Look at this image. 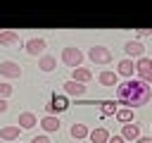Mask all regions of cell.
I'll use <instances>...</instances> for the list:
<instances>
[{"label": "cell", "mask_w": 152, "mask_h": 143, "mask_svg": "<svg viewBox=\"0 0 152 143\" xmlns=\"http://www.w3.org/2000/svg\"><path fill=\"white\" fill-rule=\"evenodd\" d=\"M116 98H119V105H126V107H142L152 100V86L140 81V79H128L124 83H116Z\"/></svg>", "instance_id": "6da1fadb"}, {"label": "cell", "mask_w": 152, "mask_h": 143, "mask_svg": "<svg viewBox=\"0 0 152 143\" xmlns=\"http://www.w3.org/2000/svg\"><path fill=\"white\" fill-rule=\"evenodd\" d=\"M62 62H64L69 69H76V67H81V62H83V52H81L78 48L69 45V48L62 50Z\"/></svg>", "instance_id": "7a4b0ae2"}, {"label": "cell", "mask_w": 152, "mask_h": 143, "mask_svg": "<svg viewBox=\"0 0 152 143\" xmlns=\"http://www.w3.org/2000/svg\"><path fill=\"white\" fill-rule=\"evenodd\" d=\"M135 72H138V79H140V81H145V83L152 86V60H150V57H145V55L138 57Z\"/></svg>", "instance_id": "3957f363"}, {"label": "cell", "mask_w": 152, "mask_h": 143, "mask_svg": "<svg viewBox=\"0 0 152 143\" xmlns=\"http://www.w3.org/2000/svg\"><path fill=\"white\" fill-rule=\"evenodd\" d=\"M88 57H90L95 64H109V62H112V52H109V48H104V45H93V48H88Z\"/></svg>", "instance_id": "277c9868"}, {"label": "cell", "mask_w": 152, "mask_h": 143, "mask_svg": "<svg viewBox=\"0 0 152 143\" xmlns=\"http://www.w3.org/2000/svg\"><path fill=\"white\" fill-rule=\"evenodd\" d=\"M0 76H5V79H19L21 76V67L17 62H12V60H5V62H0Z\"/></svg>", "instance_id": "5b68a950"}, {"label": "cell", "mask_w": 152, "mask_h": 143, "mask_svg": "<svg viewBox=\"0 0 152 143\" xmlns=\"http://www.w3.org/2000/svg\"><path fill=\"white\" fill-rule=\"evenodd\" d=\"M45 48H48L45 38H28V41H26V52H28V55H33V57L43 55V52H45Z\"/></svg>", "instance_id": "8992f818"}, {"label": "cell", "mask_w": 152, "mask_h": 143, "mask_svg": "<svg viewBox=\"0 0 152 143\" xmlns=\"http://www.w3.org/2000/svg\"><path fill=\"white\" fill-rule=\"evenodd\" d=\"M62 88H64V93H66V95H71V98H81V95H86V86H83V83H78V81H74V79L64 81V83H62Z\"/></svg>", "instance_id": "52a82bcc"}, {"label": "cell", "mask_w": 152, "mask_h": 143, "mask_svg": "<svg viewBox=\"0 0 152 143\" xmlns=\"http://www.w3.org/2000/svg\"><path fill=\"white\" fill-rule=\"evenodd\" d=\"M69 105H66V100L62 98V95H52L50 98V102L45 105V114H57V112H64Z\"/></svg>", "instance_id": "ba28073f"}, {"label": "cell", "mask_w": 152, "mask_h": 143, "mask_svg": "<svg viewBox=\"0 0 152 143\" xmlns=\"http://www.w3.org/2000/svg\"><path fill=\"white\" fill-rule=\"evenodd\" d=\"M121 138H124V141H128V143L138 141V138H140V126H138V124H133V122H126V124H124V129H121Z\"/></svg>", "instance_id": "9c48e42d"}, {"label": "cell", "mask_w": 152, "mask_h": 143, "mask_svg": "<svg viewBox=\"0 0 152 143\" xmlns=\"http://www.w3.org/2000/svg\"><path fill=\"white\" fill-rule=\"evenodd\" d=\"M124 50H126V55L133 60V57H142L145 55V45L140 43V41H128L126 45H124Z\"/></svg>", "instance_id": "30bf717a"}, {"label": "cell", "mask_w": 152, "mask_h": 143, "mask_svg": "<svg viewBox=\"0 0 152 143\" xmlns=\"http://www.w3.org/2000/svg\"><path fill=\"white\" fill-rule=\"evenodd\" d=\"M17 43H19V33H17V31H12V29H5V31H0V45H2V48L17 45Z\"/></svg>", "instance_id": "8fae6325"}, {"label": "cell", "mask_w": 152, "mask_h": 143, "mask_svg": "<svg viewBox=\"0 0 152 143\" xmlns=\"http://www.w3.org/2000/svg\"><path fill=\"white\" fill-rule=\"evenodd\" d=\"M36 124H38V119H36L33 112H21L19 119H17V126H19V129H33Z\"/></svg>", "instance_id": "7c38bea8"}, {"label": "cell", "mask_w": 152, "mask_h": 143, "mask_svg": "<svg viewBox=\"0 0 152 143\" xmlns=\"http://www.w3.org/2000/svg\"><path fill=\"white\" fill-rule=\"evenodd\" d=\"M133 69H135V62H133L131 57H124V60L119 62L116 74H119V76H128V79H131V76H133Z\"/></svg>", "instance_id": "4fadbf2b"}, {"label": "cell", "mask_w": 152, "mask_h": 143, "mask_svg": "<svg viewBox=\"0 0 152 143\" xmlns=\"http://www.w3.org/2000/svg\"><path fill=\"white\" fill-rule=\"evenodd\" d=\"M71 79L78 81V83H88L93 79V72L86 69V67H76V69H71Z\"/></svg>", "instance_id": "5bb4252c"}, {"label": "cell", "mask_w": 152, "mask_h": 143, "mask_svg": "<svg viewBox=\"0 0 152 143\" xmlns=\"http://www.w3.org/2000/svg\"><path fill=\"white\" fill-rule=\"evenodd\" d=\"M38 124H40L45 131H50V133H52V131H59V126H62V124H59V119H57L55 114H45Z\"/></svg>", "instance_id": "9a60e30c"}, {"label": "cell", "mask_w": 152, "mask_h": 143, "mask_svg": "<svg viewBox=\"0 0 152 143\" xmlns=\"http://www.w3.org/2000/svg\"><path fill=\"white\" fill-rule=\"evenodd\" d=\"M19 133H21V129H19L17 124L0 129V138H2V141H19Z\"/></svg>", "instance_id": "2e32d148"}, {"label": "cell", "mask_w": 152, "mask_h": 143, "mask_svg": "<svg viewBox=\"0 0 152 143\" xmlns=\"http://www.w3.org/2000/svg\"><path fill=\"white\" fill-rule=\"evenodd\" d=\"M55 67H57V60H55L52 55H40V60H38V69H40V72L50 74Z\"/></svg>", "instance_id": "e0dca14e"}, {"label": "cell", "mask_w": 152, "mask_h": 143, "mask_svg": "<svg viewBox=\"0 0 152 143\" xmlns=\"http://www.w3.org/2000/svg\"><path fill=\"white\" fill-rule=\"evenodd\" d=\"M97 81H100L102 86H116V83H119V74H116V72H100Z\"/></svg>", "instance_id": "ac0fdd59"}, {"label": "cell", "mask_w": 152, "mask_h": 143, "mask_svg": "<svg viewBox=\"0 0 152 143\" xmlns=\"http://www.w3.org/2000/svg\"><path fill=\"white\" fill-rule=\"evenodd\" d=\"M88 138H90V143H107L109 141V133H107V129H93L90 133H88Z\"/></svg>", "instance_id": "d6986e66"}, {"label": "cell", "mask_w": 152, "mask_h": 143, "mask_svg": "<svg viewBox=\"0 0 152 143\" xmlns=\"http://www.w3.org/2000/svg\"><path fill=\"white\" fill-rule=\"evenodd\" d=\"M69 133L76 138V141H83V138H88V126L86 124H71V129H69Z\"/></svg>", "instance_id": "ffe728a7"}, {"label": "cell", "mask_w": 152, "mask_h": 143, "mask_svg": "<svg viewBox=\"0 0 152 143\" xmlns=\"http://www.w3.org/2000/svg\"><path fill=\"white\" fill-rule=\"evenodd\" d=\"M114 114H116V119H119V122H124V124H126V122H133V110H131V107L116 110Z\"/></svg>", "instance_id": "44dd1931"}, {"label": "cell", "mask_w": 152, "mask_h": 143, "mask_svg": "<svg viewBox=\"0 0 152 143\" xmlns=\"http://www.w3.org/2000/svg\"><path fill=\"white\" fill-rule=\"evenodd\" d=\"M116 105H119V102H114V100H104L102 107H100V112H102L104 117H107V114H114V112H116Z\"/></svg>", "instance_id": "7402d4cb"}, {"label": "cell", "mask_w": 152, "mask_h": 143, "mask_svg": "<svg viewBox=\"0 0 152 143\" xmlns=\"http://www.w3.org/2000/svg\"><path fill=\"white\" fill-rule=\"evenodd\" d=\"M12 91H14V88H12L10 83H0V98H5V100H7V98L12 95Z\"/></svg>", "instance_id": "603a6c76"}, {"label": "cell", "mask_w": 152, "mask_h": 143, "mask_svg": "<svg viewBox=\"0 0 152 143\" xmlns=\"http://www.w3.org/2000/svg\"><path fill=\"white\" fill-rule=\"evenodd\" d=\"M31 143H50V138H48V136H33Z\"/></svg>", "instance_id": "cb8c5ba5"}, {"label": "cell", "mask_w": 152, "mask_h": 143, "mask_svg": "<svg viewBox=\"0 0 152 143\" xmlns=\"http://www.w3.org/2000/svg\"><path fill=\"white\" fill-rule=\"evenodd\" d=\"M107 143H126V141H124L121 136H109V141H107Z\"/></svg>", "instance_id": "d4e9b609"}, {"label": "cell", "mask_w": 152, "mask_h": 143, "mask_svg": "<svg viewBox=\"0 0 152 143\" xmlns=\"http://www.w3.org/2000/svg\"><path fill=\"white\" fill-rule=\"evenodd\" d=\"M7 107H10V105H7V100H5V98H0V114H2V112H7Z\"/></svg>", "instance_id": "484cf974"}, {"label": "cell", "mask_w": 152, "mask_h": 143, "mask_svg": "<svg viewBox=\"0 0 152 143\" xmlns=\"http://www.w3.org/2000/svg\"><path fill=\"white\" fill-rule=\"evenodd\" d=\"M135 143H152V138H147V136H140Z\"/></svg>", "instance_id": "4316f807"}, {"label": "cell", "mask_w": 152, "mask_h": 143, "mask_svg": "<svg viewBox=\"0 0 152 143\" xmlns=\"http://www.w3.org/2000/svg\"><path fill=\"white\" fill-rule=\"evenodd\" d=\"M147 33H150V29H138V36H140V38H142V36H147Z\"/></svg>", "instance_id": "83f0119b"}]
</instances>
